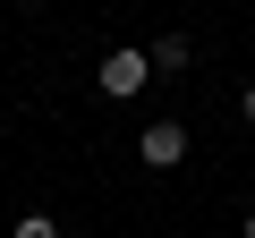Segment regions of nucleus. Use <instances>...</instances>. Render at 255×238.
<instances>
[{"label":"nucleus","mask_w":255,"mask_h":238,"mask_svg":"<svg viewBox=\"0 0 255 238\" xmlns=\"http://www.w3.org/2000/svg\"><path fill=\"white\" fill-rule=\"evenodd\" d=\"M94 77H102V94H111V102H128V94H145L153 60H145V51H111V60H102Z\"/></svg>","instance_id":"obj_1"},{"label":"nucleus","mask_w":255,"mask_h":238,"mask_svg":"<svg viewBox=\"0 0 255 238\" xmlns=\"http://www.w3.org/2000/svg\"><path fill=\"white\" fill-rule=\"evenodd\" d=\"M136 153H145V170H179L187 162V128L179 119H153V128L136 136Z\"/></svg>","instance_id":"obj_2"},{"label":"nucleus","mask_w":255,"mask_h":238,"mask_svg":"<svg viewBox=\"0 0 255 238\" xmlns=\"http://www.w3.org/2000/svg\"><path fill=\"white\" fill-rule=\"evenodd\" d=\"M145 60H153V77H179V68H187V34H162Z\"/></svg>","instance_id":"obj_3"},{"label":"nucleus","mask_w":255,"mask_h":238,"mask_svg":"<svg viewBox=\"0 0 255 238\" xmlns=\"http://www.w3.org/2000/svg\"><path fill=\"white\" fill-rule=\"evenodd\" d=\"M9 238H60V221H51V213H26V221H17Z\"/></svg>","instance_id":"obj_4"},{"label":"nucleus","mask_w":255,"mask_h":238,"mask_svg":"<svg viewBox=\"0 0 255 238\" xmlns=\"http://www.w3.org/2000/svg\"><path fill=\"white\" fill-rule=\"evenodd\" d=\"M238 119H247V128H255V85H247V94H238Z\"/></svg>","instance_id":"obj_5"},{"label":"nucleus","mask_w":255,"mask_h":238,"mask_svg":"<svg viewBox=\"0 0 255 238\" xmlns=\"http://www.w3.org/2000/svg\"><path fill=\"white\" fill-rule=\"evenodd\" d=\"M247 238H255V213H247Z\"/></svg>","instance_id":"obj_6"}]
</instances>
